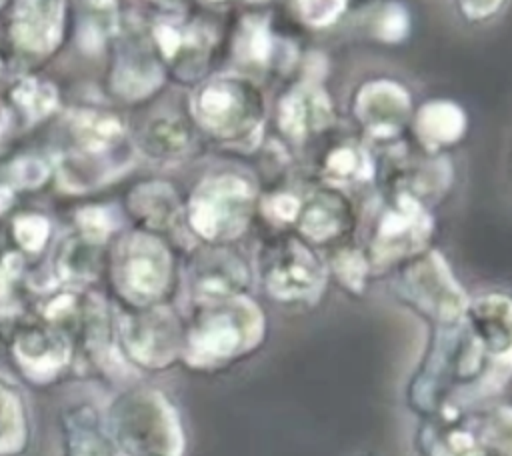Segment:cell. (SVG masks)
<instances>
[{"label": "cell", "instance_id": "1", "mask_svg": "<svg viewBox=\"0 0 512 456\" xmlns=\"http://www.w3.org/2000/svg\"><path fill=\"white\" fill-rule=\"evenodd\" d=\"M104 410L122 456H184L180 414L160 388L128 382L104 402Z\"/></svg>", "mask_w": 512, "mask_h": 456}, {"label": "cell", "instance_id": "2", "mask_svg": "<svg viewBox=\"0 0 512 456\" xmlns=\"http://www.w3.org/2000/svg\"><path fill=\"white\" fill-rule=\"evenodd\" d=\"M264 320L254 302L244 296H228L196 302V310L184 326L182 362L190 368L224 364L258 344Z\"/></svg>", "mask_w": 512, "mask_h": 456}, {"label": "cell", "instance_id": "3", "mask_svg": "<svg viewBox=\"0 0 512 456\" xmlns=\"http://www.w3.org/2000/svg\"><path fill=\"white\" fill-rule=\"evenodd\" d=\"M116 346L134 372H162L182 360L184 324L164 304L126 308L116 314Z\"/></svg>", "mask_w": 512, "mask_h": 456}, {"label": "cell", "instance_id": "4", "mask_svg": "<svg viewBox=\"0 0 512 456\" xmlns=\"http://www.w3.org/2000/svg\"><path fill=\"white\" fill-rule=\"evenodd\" d=\"M110 278L126 308L162 304L172 278V258L166 244L152 232L124 236L114 248Z\"/></svg>", "mask_w": 512, "mask_h": 456}, {"label": "cell", "instance_id": "5", "mask_svg": "<svg viewBox=\"0 0 512 456\" xmlns=\"http://www.w3.org/2000/svg\"><path fill=\"white\" fill-rule=\"evenodd\" d=\"M8 354L16 372L34 386H48L58 382L76 362L74 336L38 314L16 322Z\"/></svg>", "mask_w": 512, "mask_h": 456}, {"label": "cell", "instance_id": "6", "mask_svg": "<svg viewBox=\"0 0 512 456\" xmlns=\"http://www.w3.org/2000/svg\"><path fill=\"white\" fill-rule=\"evenodd\" d=\"M250 206L252 188L244 178L234 174L210 176L190 196L188 222L204 240H230L244 230Z\"/></svg>", "mask_w": 512, "mask_h": 456}, {"label": "cell", "instance_id": "7", "mask_svg": "<svg viewBox=\"0 0 512 456\" xmlns=\"http://www.w3.org/2000/svg\"><path fill=\"white\" fill-rule=\"evenodd\" d=\"M198 120L212 132L236 136L258 124L262 100L254 86L242 78H216L194 100Z\"/></svg>", "mask_w": 512, "mask_h": 456}, {"label": "cell", "instance_id": "8", "mask_svg": "<svg viewBox=\"0 0 512 456\" xmlns=\"http://www.w3.org/2000/svg\"><path fill=\"white\" fill-rule=\"evenodd\" d=\"M60 456H122L112 436L104 402L72 398L58 408Z\"/></svg>", "mask_w": 512, "mask_h": 456}, {"label": "cell", "instance_id": "9", "mask_svg": "<svg viewBox=\"0 0 512 456\" xmlns=\"http://www.w3.org/2000/svg\"><path fill=\"white\" fill-rule=\"evenodd\" d=\"M408 296L438 320L452 322L466 312V298L438 254H428L406 272Z\"/></svg>", "mask_w": 512, "mask_h": 456}, {"label": "cell", "instance_id": "10", "mask_svg": "<svg viewBox=\"0 0 512 456\" xmlns=\"http://www.w3.org/2000/svg\"><path fill=\"white\" fill-rule=\"evenodd\" d=\"M430 232V220L424 210L412 200L402 198L398 208L388 212L380 222L374 240V258L386 262L418 250Z\"/></svg>", "mask_w": 512, "mask_h": 456}, {"label": "cell", "instance_id": "11", "mask_svg": "<svg viewBox=\"0 0 512 456\" xmlns=\"http://www.w3.org/2000/svg\"><path fill=\"white\" fill-rule=\"evenodd\" d=\"M322 284V268L318 260L300 244L290 242L282 248L268 274L266 286L276 298L294 300L312 296Z\"/></svg>", "mask_w": 512, "mask_h": 456}, {"label": "cell", "instance_id": "12", "mask_svg": "<svg viewBox=\"0 0 512 456\" xmlns=\"http://www.w3.org/2000/svg\"><path fill=\"white\" fill-rule=\"evenodd\" d=\"M62 0H18L12 18V34L20 48L50 52L62 34Z\"/></svg>", "mask_w": 512, "mask_h": 456}, {"label": "cell", "instance_id": "13", "mask_svg": "<svg viewBox=\"0 0 512 456\" xmlns=\"http://www.w3.org/2000/svg\"><path fill=\"white\" fill-rule=\"evenodd\" d=\"M246 282L242 264L228 252H206L202 254L190 274L194 300H216L238 296Z\"/></svg>", "mask_w": 512, "mask_h": 456}, {"label": "cell", "instance_id": "14", "mask_svg": "<svg viewBox=\"0 0 512 456\" xmlns=\"http://www.w3.org/2000/svg\"><path fill=\"white\" fill-rule=\"evenodd\" d=\"M358 118L374 134H392L408 116L410 100L402 88L392 82H372L358 96Z\"/></svg>", "mask_w": 512, "mask_h": 456}, {"label": "cell", "instance_id": "15", "mask_svg": "<svg viewBox=\"0 0 512 456\" xmlns=\"http://www.w3.org/2000/svg\"><path fill=\"white\" fill-rule=\"evenodd\" d=\"M474 338L490 354L512 352V300L504 296H484L466 306Z\"/></svg>", "mask_w": 512, "mask_h": 456}, {"label": "cell", "instance_id": "16", "mask_svg": "<svg viewBox=\"0 0 512 456\" xmlns=\"http://www.w3.org/2000/svg\"><path fill=\"white\" fill-rule=\"evenodd\" d=\"M32 444V414L22 390L0 378V456H22Z\"/></svg>", "mask_w": 512, "mask_h": 456}, {"label": "cell", "instance_id": "17", "mask_svg": "<svg viewBox=\"0 0 512 456\" xmlns=\"http://www.w3.org/2000/svg\"><path fill=\"white\" fill-rule=\"evenodd\" d=\"M330 120V102L316 86L294 90L280 108V124L292 136H302L312 128H322Z\"/></svg>", "mask_w": 512, "mask_h": 456}, {"label": "cell", "instance_id": "18", "mask_svg": "<svg viewBox=\"0 0 512 456\" xmlns=\"http://www.w3.org/2000/svg\"><path fill=\"white\" fill-rule=\"evenodd\" d=\"M128 210L148 230H164L178 216V198L168 184L146 182L130 192Z\"/></svg>", "mask_w": 512, "mask_h": 456}, {"label": "cell", "instance_id": "19", "mask_svg": "<svg viewBox=\"0 0 512 456\" xmlns=\"http://www.w3.org/2000/svg\"><path fill=\"white\" fill-rule=\"evenodd\" d=\"M138 144L154 160H174L186 152L190 132L176 116H160L144 126Z\"/></svg>", "mask_w": 512, "mask_h": 456}, {"label": "cell", "instance_id": "20", "mask_svg": "<svg viewBox=\"0 0 512 456\" xmlns=\"http://www.w3.org/2000/svg\"><path fill=\"white\" fill-rule=\"evenodd\" d=\"M464 130V116L460 108L448 102H432L418 114V134L428 146L454 142Z\"/></svg>", "mask_w": 512, "mask_h": 456}, {"label": "cell", "instance_id": "21", "mask_svg": "<svg viewBox=\"0 0 512 456\" xmlns=\"http://www.w3.org/2000/svg\"><path fill=\"white\" fill-rule=\"evenodd\" d=\"M160 80V72L154 60L142 50H132L128 58H122L116 68V88L124 96H142L152 90Z\"/></svg>", "mask_w": 512, "mask_h": 456}, {"label": "cell", "instance_id": "22", "mask_svg": "<svg viewBox=\"0 0 512 456\" xmlns=\"http://www.w3.org/2000/svg\"><path fill=\"white\" fill-rule=\"evenodd\" d=\"M74 136L80 150L88 156L106 152L120 138V124L106 114L84 112L74 122Z\"/></svg>", "mask_w": 512, "mask_h": 456}, {"label": "cell", "instance_id": "23", "mask_svg": "<svg viewBox=\"0 0 512 456\" xmlns=\"http://www.w3.org/2000/svg\"><path fill=\"white\" fill-rule=\"evenodd\" d=\"M98 244L88 242L80 234L76 238H70L66 244H62L56 260V268L60 272L62 280L68 282H82L96 274V258L94 250Z\"/></svg>", "mask_w": 512, "mask_h": 456}, {"label": "cell", "instance_id": "24", "mask_svg": "<svg viewBox=\"0 0 512 456\" xmlns=\"http://www.w3.org/2000/svg\"><path fill=\"white\" fill-rule=\"evenodd\" d=\"M478 444L486 456H512V408L492 412Z\"/></svg>", "mask_w": 512, "mask_h": 456}, {"label": "cell", "instance_id": "25", "mask_svg": "<svg viewBox=\"0 0 512 456\" xmlns=\"http://www.w3.org/2000/svg\"><path fill=\"white\" fill-rule=\"evenodd\" d=\"M340 228L338 210L328 200L320 198L308 206L302 218V230L314 240H326Z\"/></svg>", "mask_w": 512, "mask_h": 456}, {"label": "cell", "instance_id": "26", "mask_svg": "<svg viewBox=\"0 0 512 456\" xmlns=\"http://www.w3.org/2000/svg\"><path fill=\"white\" fill-rule=\"evenodd\" d=\"M14 100L24 108V112L30 118H40L46 112H50V108L56 102V94L54 90L38 80H22L18 84V88L14 90Z\"/></svg>", "mask_w": 512, "mask_h": 456}, {"label": "cell", "instance_id": "27", "mask_svg": "<svg viewBox=\"0 0 512 456\" xmlns=\"http://www.w3.org/2000/svg\"><path fill=\"white\" fill-rule=\"evenodd\" d=\"M114 230V216L106 208H84L78 212V234L88 242L102 244Z\"/></svg>", "mask_w": 512, "mask_h": 456}, {"label": "cell", "instance_id": "28", "mask_svg": "<svg viewBox=\"0 0 512 456\" xmlns=\"http://www.w3.org/2000/svg\"><path fill=\"white\" fill-rule=\"evenodd\" d=\"M50 226L48 220L38 214H26L14 220V238L26 252H38L44 248Z\"/></svg>", "mask_w": 512, "mask_h": 456}, {"label": "cell", "instance_id": "29", "mask_svg": "<svg viewBox=\"0 0 512 456\" xmlns=\"http://www.w3.org/2000/svg\"><path fill=\"white\" fill-rule=\"evenodd\" d=\"M368 164L366 158L354 150V148H340L336 150L326 164V170L330 174V178L334 180H352V178H360L362 172H366Z\"/></svg>", "mask_w": 512, "mask_h": 456}, {"label": "cell", "instance_id": "30", "mask_svg": "<svg viewBox=\"0 0 512 456\" xmlns=\"http://www.w3.org/2000/svg\"><path fill=\"white\" fill-rule=\"evenodd\" d=\"M344 2L346 0H300V10L310 24L320 26L332 22L344 8Z\"/></svg>", "mask_w": 512, "mask_h": 456}, {"label": "cell", "instance_id": "31", "mask_svg": "<svg viewBox=\"0 0 512 456\" xmlns=\"http://www.w3.org/2000/svg\"><path fill=\"white\" fill-rule=\"evenodd\" d=\"M244 48H246V56H250L254 60H264L268 56V50H270V42H268L266 32L262 28H252L248 32Z\"/></svg>", "mask_w": 512, "mask_h": 456}, {"label": "cell", "instance_id": "32", "mask_svg": "<svg viewBox=\"0 0 512 456\" xmlns=\"http://www.w3.org/2000/svg\"><path fill=\"white\" fill-rule=\"evenodd\" d=\"M298 212V202L292 196H276L268 202V214L278 220H292Z\"/></svg>", "mask_w": 512, "mask_h": 456}, {"label": "cell", "instance_id": "33", "mask_svg": "<svg viewBox=\"0 0 512 456\" xmlns=\"http://www.w3.org/2000/svg\"><path fill=\"white\" fill-rule=\"evenodd\" d=\"M404 28H406V20H404V14L402 10L398 8H390L388 14L384 16V22L380 26V32L382 36L394 40V38H400L404 34Z\"/></svg>", "mask_w": 512, "mask_h": 456}, {"label": "cell", "instance_id": "34", "mask_svg": "<svg viewBox=\"0 0 512 456\" xmlns=\"http://www.w3.org/2000/svg\"><path fill=\"white\" fill-rule=\"evenodd\" d=\"M460 2H462V8L466 10L468 16L480 18V16H486V14L494 12L502 0H460Z\"/></svg>", "mask_w": 512, "mask_h": 456}, {"label": "cell", "instance_id": "35", "mask_svg": "<svg viewBox=\"0 0 512 456\" xmlns=\"http://www.w3.org/2000/svg\"><path fill=\"white\" fill-rule=\"evenodd\" d=\"M2 2H4V0H0V4H2Z\"/></svg>", "mask_w": 512, "mask_h": 456}]
</instances>
